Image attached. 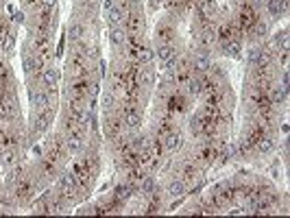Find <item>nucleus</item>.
I'll return each instance as SVG.
<instances>
[{
  "instance_id": "obj_1",
  "label": "nucleus",
  "mask_w": 290,
  "mask_h": 218,
  "mask_svg": "<svg viewBox=\"0 0 290 218\" xmlns=\"http://www.w3.org/2000/svg\"><path fill=\"white\" fill-rule=\"evenodd\" d=\"M103 131H105V137H107L109 142H118V140H122V135H124V131H127V127H124V122H122L120 116L105 114Z\"/></svg>"
},
{
  "instance_id": "obj_2",
  "label": "nucleus",
  "mask_w": 290,
  "mask_h": 218,
  "mask_svg": "<svg viewBox=\"0 0 290 218\" xmlns=\"http://www.w3.org/2000/svg\"><path fill=\"white\" fill-rule=\"evenodd\" d=\"M177 26L170 20H162L155 26V42L157 44H175L177 42Z\"/></svg>"
},
{
  "instance_id": "obj_3",
  "label": "nucleus",
  "mask_w": 290,
  "mask_h": 218,
  "mask_svg": "<svg viewBox=\"0 0 290 218\" xmlns=\"http://www.w3.org/2000/svg\"><path fill=\"white\" fill-rule=\"evenodd\" d=\"M118 116L122 118V122H124V127H127V129H140L142 114H140V109H137L135 105L122 103V107L118 109Z\"/></svg>"
},
{
  "instance_id": "obj_4",
  "label": "nucleus",
  "mask_w": 290,
  "mask_h": 218,
  "mask_svg": "<svg viewBox=\"0 0 290 218\" xmlns=\"http://www.w3.org/2000/svg\"><path fill=\"white\" fill-rule=\"evenodd\" d=\"M255 20H258V11H255V7H253L251 3L240 5L238 16H236V22H238L240 31H242V33H249V29H251V26H253Z\"/></svg>"
},
{
  "instance_id": "obj_5",
  "label": "nucleus",
  "mask_w": 290,
  "mask_h": 218,
  "mask_svg": "<svg viewBox=\"0 0 290 218\" xmlns=\"http://www.w3.org/2000/svg\"><path fill=\"white\" fill-rule=\"evenodd\" d=\"M124 29L129 35H140L144 31V16L137 9H131L124 13Z\"/></svg>"
},
{
  "instance_id": "obj_6",
  "label": "nucleus",
  "mask_w": 290,
  "mask_h": 218,
  "mask_svg": "<svg viewBox=\"0 0 290 218\" xmlns=\"http://www.w3.org/2000/svg\"><path fill=\"white\" fill-rule=\"evenodd\" d=\"M188 61H190V70H192V75H205V72L212 68V61H209L207 50H196Z\"/></svg>"
},
{
  "instance_id": "obj_7",
  "label": "nucleus",
  "mask_w": 290,
  "mask_h": 218,
  "mask_svg": "<svg viewBox=\"0 0 290 218\" xmlns=\"http://www.w3.org/2000/svg\"><path fill=\"white\" fill-rule=\"evenodd\" d=\"M50 118H52V109H50V107H44V109L33 111V120H31L33 133H42V131L48 129Z\"/></svg>"
},
{
  "instance_id": "obj_8",
  "label": "nucleus",
  "mask_w": 290,
  "mask_h": 218,
  "mask_svg": "<svg viewBox=\"0 0 290 218\" xmlns=\"http://www.w3.org/2000/svg\"><path fill=\"white\" fill-rule=\"evenodd\" d=\"M268 101H271L273 107H281V105L288 103V88L286 85H271L268 88Z\"/></svg>"
},
{
  "instance_id": "obj_9",
  "label": "nucleus",
  "mask_w": 290,
  "mask_h": 218,
  "mask_svg": "<svg viewBox=\"0 0 290 218\" xmlns=\"http://www.w3.org/2000/svg\"><path fill=\"white\" fill-rule=\"evenodd\" d=\"M29 98H31V109H33V111L44 109V107H50L48 92H44V90H35V88H31V90H29Z\"/></svg>"
},
{
  "instance_id": "obj_10",
  "label": "nucleus",
  "mask_w": 290,
  "mask_h": 218,
  "mask_svg": "<svg viewBox=\"0 0 290 218\" xmlns=\"http://www.w3.org/2000/svg\"><path fill=\"white\" fill-rule=\"evenodd\" d=\"M68 35H70V42H81L88 35V24L85 20H70V26H68Z\"/></svg>"
},
{
  "instance_id": "obj_11",
  "label": "nucleus",
  "mask_w": 290,
  "mask_h": 218,
  "mask_svg": "<svg viewBox=\"0 0 290 218\" xmlns=\"http://www.w3.org/2000/svg\"><path fill=\"white\" fill-rule=\"evenodd\" d=\"M105 11H107V13H105V20H107V24L109 26H118V24H120L122 22V20H124V13L120 11V7H116L114 3H111V0H105Z\"/></svg>"
},
{
  "instance_id": "obj_12",
  "label": "nucleus",
  "mask_w": 290,
  "mask_h": 218,
  "mask_svg": "<svg viewBox=\"0 0 290 218\" xmlns=\"http://www.w3.org/2000/svg\"><path fill=\"white\" fill-rule=\"evenodd\" d=\"M162 144H164V149H166L168 153H175V151L181 149V144H183L181 131H179V129H173L170 133H166V135L162 137Z\"/></svg>"
},
{
  "instance_id": "obj_13",
  "label": "nucleus",
  "mask_w": 290,
  "mask_h": 218,
  "mask_svg": "<svg viewBox=\"0 0 290 218\" xmlns=\"http://www.w3.org/2000/svg\"><path fill=\"white\" fill-rule=\"evenodd\" d=\"M179 175L186 183H192L201 177V170H199V166H194V162H183L179 166Z\"/></svg>"
},
{
  "instance_id": "obj_14",
  "label": "nucleus",
  "mask_w": 290,
  "mask_h": 218,
  "mask_svg": "<svg viewBox=\"0 0 290 218\" xmlns=\"http://www.w3.org/2000/svg\"><path fill=\"white\" fill-rule=\"evenodd\" d=\"M266 11L273 16V20H279L288 13V0H266Z\"/></svg>"
},
{
  "instance_id": "obj_15",
  "label": "nucleus",
  "mask_w": 290,
  "mask_h": 218,
  "mask_svg": "<svg viewBox=\"0 0 290 218\" xmlns=\"http://www.w3.org/2000/svg\"><path fill=\"white\" fill-rule=\"evenodd\" d=\"M20 162V155L16 149H0V166L3 168H16Z\"/></svg>"
},
{
  "instance_id": "obj_16",
  "label": "nucleus",
  "mask_w": 290,
  "mask_h": 218,
  "mask_svg": "<svg viewBox=\"0 0 290 218\" xmlns=\"http://www.w3.org/2000/svg\"><path fill=\"white\" fill-rule=\"evenodd\" d=\"M155 57L160 59V63L170 61L173 57H177V48H175V44H157V48H155Z\"/></svg>"
},
{
  "instance_id": "obj_17",
  "label": "nucleus",
  "mask_w": 290,
  "mask_h": 218,
  "mask_svg": "<svg viewBox=\"0 0 290 218\" xmlns=\"http://www.w3.org/2000/svg\"><path fill=\"white\" fill-rule=\"evenodd\" d=\"M223 44V52L232 59H240V52H242V42L240 39H227V42H221Z\"/></svg>"
},
{
  "instance_id": "obj_18",
  "label": "nucleus",
  "mask_w": 290,
  "mask_h": 218,
  "mask_svg": "<svg viewBox=\"0 0 290 218\" xmlns=\"http://www.w3.org/2000/svg\"><path fill=\"white\" fill-rule=\"evenodd\" d=\"M42 81H44V85H46L48 90H55L57 83H59V70L52 68V65L44 68V70H42Z\"/></svg>"
},
{
  "instance_id": "obj_19",
  "label": "nucleus",
  "mask_w": 290,
  "mask_h": 218,
  "mask_svg": "<svg viewBox=\"0 0 290 218\" xmlns=\"http://www.w3.org/2000/svg\"><path fill=\"white\" fill-rule=\"evenodd\" d=\"M127 29L124 26H111V31H109V39H111V44L114 46H124V42H127Z\"/></svg>"
},
{
  "instance_id": "obj_20",
  "label": "nucleus",
  "mask_w": 290,
  "mask_h": 218,
  "mask_svg": "<svg viewBox=\"0 0 290 218\" xmlns=\"http://www.w3.org/2000/svg\"><path fill=\"white\" fill-rule=\"evenodd\" d=\"M266 31H268L266 22H264V20H262V18H258V20H255V22H253L251 29H249V35L255 37V39H262V37L266 35Z\"/></svg>"
},
{
  "instance_id": "obj_21",
  "label": "nucleus",
  "mask_w": 290,
  "mask_h": 218,
  "mask_svg": "<svg viewBox=\"0 0 290 218\" xmlns=\"http://www.w3.org/2000/svg\"><path fill=\"white\" fill-rule=\"evenodd\" d=\"M168 194L170 196H183V194H186V181H183V179H173L168 183Z\"/></svg>"
},
{
  "instance_id": "obj_22",
  "label": "nucleus",
  "mask_w": 290,
  "mask_h": 218,
  "mask_svg": "<svg viewBox=\"0 0 290 218\" xmlns=\"http://www.w3.org/2000/svg\"><path fill=\"white\" fill-rule=\"evenodd\" d=\"M275 46L279 50H288V29L275 33Z\"/></svg>"
},
{
  "instance_id": "obj_23",
  "label": "nucleus",
  "mask_w": 290,
  "mask_h": 218,
  "mask_svg": "<svg viewBox=\"0 0 290 218\" xmlns=\"http://www.w3.org/2000/svg\"><path fill=\"white\" fill-rule=\"evenodd\" d=\"M0 81H3V83H13L11 68L7 63H3V61H0Z\"/></svg>"
},
{
  "instance_id": "obj_24",
  "label": "nucleus",
  "mask_w": 290,
  "mask_h": 218,
  "mask_svg": "<svg viewBox=\"0 0 290 218\" xmlns=\"http://www.w3.org/2000/svg\"><path fill=\"white\" fill-rule=\"evenodd\" d=\"M164 0H151V9H160Z\"/></svg>"
},
{
  "instance_id": "obj_25",
  "label": "nucleus",
  "mask_w": 290,
  "mask_h": 218,
  "mask_svg": "<svg viewBox=\"0 0 290 218\" xmlns=\"http://www.w3.org/2000/svg\"><path fill=\"white\" fill-rule=\"evenodd\" d=\"M281 85H286V88H288V72L286 70L281 72Z\"/></svg>"
},
{
  "instance_id": "obj_26",
  "label": "nucleus",
  "mask_w": 290,
  "mask_h": 218,
  "mask_svg": "<svg viewBox=\"0 0 290 218\" xmlns=\"http://www.w3.org/2000/svg\"><path fill=\"white\" fill-rule=\"evenodd\" d=\"M16 22H24V16H22V13H20V11L16 13Z\"/></svg>"
},
{
  "instance_id": "obj_27",
  "label": "nucleus",
  "mask_w": 290,
  "mask_h": 218,
  "mask_svg": "<svg viewBox=\"0 0 290 218\" xmlns=\"http://www.w3.org/2000/svg\"><path fill=\"white\" fill-rule=\"evenodd\" d=\"M234 3H236V5H247L249 0H234Z\"/></svg>"
},
{
  "instance_id": "obj_28",
  "label": "nucleus",
  "mask_w": 290,
  "mask_h": 218,
  "mask_svg": "<svg viewBox=\"0 0 290 218\" xmlns=\"http://www.w3.org/2000/svg\"><path fill=\"white\" fill-rule=\"evenodd\" d=\"M103 3H105V0H103Z\"/></svg>"
}]
</instances>
